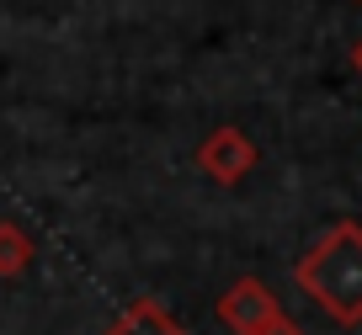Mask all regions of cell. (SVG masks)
<instances>
[{"label": "cell", "instance_id": "cell-1", "mask_svg": "<svg viewBox=\"0 0 362 335\" xmlns=\"http://www.w3.org/2000/svg\"><path fill=\"white\" fill-rule=\"evenodd\" d=\"M304 298L336 324H362V218H341L293 266Z\"/></svg>", "mask_w": 362, "mask_h": 335}, {"label": "cell", "instance_id": "cell-2", "mask_svg": "<svg viewBox=\"0 0 362 335\" xmlns=\"http://www.w3.org/2000/svg\"><path fill=\"white\" fill-rule=\"evenodd\" d=\"M256 165H261L256 139H250L245 128H235V123H218L214 134L197 144V170H203L208 181H218V187H240Z\"/></svg>", "mask_w": 362, "mask_h": 335}, {"label": "cell", "instance_id": "cell-3", "mask_svg": "<svg viewBox=\"0 0 362 335\" xmlns=\"http://www.w3.org/2000/svg\"><path fill=\"white\" fill-rule=\"evenodd\" d=\"M272 314H283V303L272 298V288L261 277H240L235 288H224V298H218V324L235 330V335H256Z\"/></svg>", "mask_w": 362, "mask_h": 335}, {"label": "cell", "instance_id": "cell-4", "mask_svg": "<svg viewBox=\"0 0 362 335\" xmlns=\"http://www.w3.org/2000/svg\"><path fill=\"white\" fill-rule=\"evenodd\" d=\"M107 335H187V330H181L155 298H139V303H128V309H123V319H117Z\"/></svg>", "mask_w": 362, "mask_h": 335}, {"label": "cell", "instance_id": "cell-5", "mask_svg": "<svg viewBox=\"0 0 362 335\" xmlns=\"http://www.w3.org/2000/svg\"><path fill=\"white\" fill-rule=\"evenodd\" d=\"M33 256H37L33 235H27L16 218H0V277H22V271L33 266Z\"/></svg>", "mask_w": 362, "mask_h": 335}, {"label": "cell", "instance_id": "cell-6", "mask_svg": "<svg viewBox=\"0 0 362 335\" xmlns=\"http://www.w3.org/2000/svg\"><path fill=\"white\" fill-rule=\"evenodd\" d=\"M256 335H304V330H298V324L293 319H288V314H272V319L267 324H261V330Z\"/></svg>", "mask_w": 362, "mask_h": 335}, {"label": "cell", "instance_id": "cell-7", "mask_svg": "<svg viewBox=\"0 0 362 335\" xmlns=\"http://www.w3.org/2000/svg\"><path fill=\"white\" fill-rule=\"evenodd\" d=\"M351 69H357V75H362V37H357V43H351Z\"/></svg>", "mask_w": 362, "mask_h": 335}]
</instances>
